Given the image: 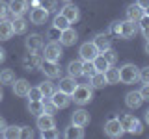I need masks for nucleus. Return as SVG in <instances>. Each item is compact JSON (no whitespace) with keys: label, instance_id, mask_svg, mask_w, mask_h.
Masks as SVG:
<instances>
[{"label":"nucleus","instance_id":"f03ea898","mask_svg":"<svg viewBox=\"0 0 149 139\" xmlns=\"http://www.w3.org/2000/svg\"><path fill=\"white\" fill-rule=\"evenodd\" d=\"M91 98H93L91 85H77L74 91L71 93V100H74V104H78V106L90 104Z\"/></svg>","mask_w":149,"mask_h":139},{"label":"nucleus","instance_id":"7ed1b4c3","mask_svg":"<svg viewBox=\"0 0 149 139\" xmlns=\"http://www.w3.org/2000/svg\"><path fill=\"white\" fill-rule=\"evenodd\" d=\"M138 80V67L132 63H125L119 69V82L121 83H134Z\"/></svg>","mask_w":149,"mask_h":139},{"label":"nucleus","instance_id":"4d7b16f0","mask_svg":"<svg viewBox=\"0 0 149 139\" xmlns=\"http://www.w3.org/2000/svg\"><path fill=\"white\" fill-rule=\"evenodd\" d=\"M143 13H146V15H149V6H147L146 9H143Z\"/></svg>","mask_w":149,"mask_h":139},{"label":"nucleus","instance_id":"5fc2aeb1","mask_svg":"<svg viewBox=\"0 0 149 139\" xmlns=\"http://www.w3.org/2000/svg\"><path fill=\"white\" fill-rule=\"evenodd\" d=\"M146 122H147V124H149V109H147V111H146Z\"/></svg>","mask_w":149,"mask_h":139},{"label":"nucleus","instance_id":"9b49d317","mask_svg":"<svg viewBox=\"0 0 149 139\" xmlns=\"http://www.w3.org/2000/svg\"><path fill=\"white\" fill-rule=\"evenodd\" d=\"M47 19H49V11H47L45 8H41V6L32 8V11H30V21H32V24H45Z\"/></svg>","mask_w":149,"mask_h":139},{"label":"nucleus","instance_id":"0eeeda50","mask_svg":"<svg viewBox=\"0 0 149 139\" xmlns=\"http://www.w3.org/2000/svg\"><path fill=\"white\" fill-rule=\"evenodd\" d=\"M39 69L45 72V76H49V78H58L60 72H62L58 61H49V59H43L41 65H39Z\"/></svg>","mask_w":149,"mask_h":139},{"label":"nucleus","instance_id":"4be33fe9","mask_svg":"<svg viewBox=\"0 0 149 139\" xmlns=\"http://www.w3.org/2000/svg\"><path fill=\"white\" fill-rule=\"evenodd\" d=\"M90 80H91L90 85H91V87H95V89H102L104 85H108L104 72H101V71H97L95 74H93V76H90Z\"/></svg>","mask_w":149,"mask_h":139},{"label":"nucleus","instance_id":"79ce46f5","mask_svg":"<svg viewBox=\"0 0 149 139\" xmlns=\"http://www.w3.org/2000/svg\"><path fill=\"white\" fill-rule=\"evenodd\" d=\"M138 80H142V83H149V67H143L138 72Z\"/></svg>","mask_w":149,"mask_h":139},{"label":"nucleus","instance_id":"ea45409f","mask_svg":"<svg viewBox=\"0 0 149 139\" xmlns=\"http://www.w3.org/2000/svg\"><path fill=\"white\" fill-rule=\"evenodd\" d=\"M19 137H22V139L34 137V130H32L30 126H21V133H19Z\"/></svg>","mask_w":149,"mask_h":139},{"label":"nucleus","instance_id":"393cba45","mask_svg":"<svg viewBox=\"0 0 149 139\" xmlns=\"http://www.w3.org/2000/svg\"><path fill=\"white\" fill-rule=\"evenodd\" d=\"M93 43H95V46L99 48V52H102V50H106V48L112 46V41L108 39V35H104V34H99L95 39H93Z\"/></svg>","mask_w":149,"mask_h":139},{"label":"nucleus","instance_id":"f3484780","mask_svg":"<svg viewBox=\"0 0 149 139\" xmlns=\"http://www.w3.org/2000/svg\"><path fill=\"white\" fill-rule=\"evenodd\" d=\"M13 37V26H11V21L8 19H2L0 21V41H8Z\"/></svg>","mask_w":149,"mask_h":139},{"label":"nucleus","instance_id":"9d476101","mask_svg":"<svg viewBox=\"0 0 149 139\" xmlns=\"http://www.w3.org/2000/svg\"><path fill=\"white\" fill-rule=\"evenodd\" d=\"M138 32V24L134 21H125L119 24V35L123 37V39H130V37H134Z\"/></svg>","mask_w":149,"mask_h":139},{"label":"nucleus","instance_id":"dca6fc26","mask_svg":"<svg viewBox=\"0 0 149 139\" xmlns=\"http://www.w3.org/2000/svg\"><path fill=\"white\" fill-rule=\"evenodd\" d=\"M142 102H143V98H142V95H140V91H130V93L125 95V104H127L129 108H132V109L140 108Z\"/></svg>","mask_w":149,"mask_h":139},{"label":"nucleus","instance_id":"a19ab883","mask_svg":"<svg viewBox=\"0 0 149 139\" xmlns=\"http://www.w3.org/2000/svg\"><path fill=\"white\" fill-rule=\"evenodd\" d=\"M39 6H41V8H45L47 11L50 13V11H54V9H56V0H41Z\"/></svg>","mask_w":149,"mask_h":139},{"label":"nucleus","instance_id":"b1692460","mask_svg":"<svg viewBox=\"0 0 149 139\" xmlns=\"http://www.w3.org/2000/svg\"><path fill=\"white\" fill-rule=\"evenodd\" d=\"M67 72H69L71 78H74V80H77L78 76H82V61H78V59L71 61L67 65Z\"/></svg>","mask_w":149,"mask_h":139},{"label":"nucleus","instance_id":"f257e3e1","mask_svg":"<svg viewBox=\"0 0 149 139\" xmlns=\"http://www.w3.org/2000/svg\"><path fill=\"white\" fill-rule=\"evenodd\" d=\"M119 122H121V126H123L125 132H129V133H136V136H140V133L143 132V126H142V122L134 117V115H129V113H123V115H119Z\"/></svg>","mask_w":149,"mask_h":139},{"label":"nucleus","instance_id":"423d86ee","mask_svg":"<svg viewBox=\"0 0 149 139\" xmlns=\"http://www.w3.org/2000/svg\"><path fill=\"white\" fill-rule=\"evenodd\" d=\"M104 133L108 137H121L125 133V130L123 126H121V122H119V119H110V120H106V124H104Z\"/></svg>","mask_w":149,"mask_h":139},{"label":"nucleus","instance_id":"473e14b6","mask_svg":"<svg viewBox=\"0 0 149 139\" xmlns=\"http://www.w3.org/2000/svg\"><path fill=\"white\" fill-rule=\"evenodd\" d=\"M13 80H15V72L11 69L0 71V83H13Z\"/></svg>","mask_w":149,"mask_h":139},{"label":"nucleus","instance_id":"39448f33","mask_svg":"<svg viewBox=\"0 0 149 139\" xmlns=\"http://www.w3.org/2000/svg\"><path fill=\"white\" fill-rule=\"evenodd\" d=\"M78 54H80V58H82V61H93V59L99 56V48L95 46V43H84L80 45V50H78Z\"/></svg>","mask_w":149,"mask_h":139},{"label":"nucleus","instance_id":"6ab92c4d","mask_svg":"<svg viewBox=\"0 0 149 139\" xmlns=\"http://www.w3.org/2000/svg\"><path fill=\"white\" fill-rule=\"evenodd\" d=\"M28 91H30V83L28 80H13V93H15L17 96H26Z\"/></svg>","mask_w":149,"mask_h":139},{"label":"nucleus","instance_id":"13d9d810","mask_svg":"<svg viewBox=\"0 0 149 139\" xmlns=\"http://www.w3.org/2000/svg\"><path fill=\"white\" fill-rule=\"evenodd\" d=\"M63 2H71V0H63Z\"/></svg>","mask_w":149,"mask_h":139},{"label":"nucleus","instance_id":"de8ad7c7","mask_svg":"<svg viewBox=\"0 0 149 139\" xmlns=\"http://www.w3.org/2000/svg\"><path fill=\"white\" fill-rule=\"evenodd\" d=\"M142 35L149 41V26H143V28H142Z\"/></svg>","mask_w":149,"mask_h":139},{"label":"nucleus","instance_id":"58836bf2","mask_svg":"<svg viewBox=\"0 0 149 139\" xmlns=\"http://www.w3.org/2000/svg\"><path fill=\"white\" fill-rule=\"evenodd\" d=\"M9 15H11V11H9L8 4L4 2V0H0V21H2V19H8Z\"/></svg>","mask_w":149,"mask_h":139},{"label":"nucleus","instance_id":"72a5a7b5","mask_svg":"<svg viewBox=\"0 0 149 139\" xmlns=\"http://www.w3.org/2000/svg\"><path fill=\"white\" fill-rule=\"evenodd\" d=\"M93 65H95V69H97V71H101V72H104L106 69L110 67V63H108V61H106V59L101 56V52H99V56H97L95 59H93Z\"/></svg>","mask_w":149,"mask_h":139},{"label":"nucleus","instance_id":"1a4fd4ad","mask_svg":"<svg viewBox=\"0 0 149 139\" xmlns=\"http://www.w3.org/2000/svg\"><path fill=\"white\" fill-rule=\"evenodd\" d=\"M77 41H78L77 30H73L71 26L65 28V30H62V34H60V45H63V46H73Z\"/></svg>","mask_w":149,"mask_h":139},{"label":"nucleus","instance_id":"8fccbe9b","mask_svg":"<svg viewBox=\"0 0 149 139\" xmlns=\"http://www.w3.org/2000/svg\"><path fill=\"white\" fill-rule=\"evenodd\" d=\"M8 124H6V120H4V117H0V133L4 132V128H6Z\"/></svg>","mask_w":149,"mask_h":139},{"label":"nucleus","instance_id":"bb28decb","mask_svg":"<svg viewBox=\"0 0 149 139\" xmlns=\"http://www.w3.org/2000/svg\"><path fill=\"white\" fill-rule=\"evenodd\" d=\"M41 61H43V59L41 58H37V56L32 52V54H28L24 59H22V63H24V67H26V71H30L32 67H39L41 65Z\"/></svg>","mask_w":149,"mask_h":139},{"label":"nucleus","instance_id":"4468645a","mask_svg":"<svg viewBox=\"0 0 149 139\" xmlns=\"http://www.w3.org/2000/svg\"><path fill=\"white\" fill-rule=\"evenodd\" d=\"M26 48L30 50V52H37V50L43 48V37L39 34H32L26 37Z\"/></svg>","mask_w":149,"mask_h":139},{"label":"nucleus","instance_id":"6e6d98bb","mask_svg":"<svg viewBox=\"0 0 149 139\" xmlns=\"http://www.w3.org/2000/svg\"><path fill=\"white\" fill-rule=\"evenodd\" d=\"M146 54L149 56V41H147V43H146Z\"/></svg>","mask_w":149,"mask_h":139},{"label":"nucleus","instance_id":"e433bc0d","mask_svg":"<svg viewBox=\"0 0 149 139\" xmlns=\"http://www.w3.org/2000/svg\"><path fill=\"white\" fill-rule=\"evenodd\" d=\"M41 137L43 139H56V137H60V132L54 128H47V130H41Z\"/></svg>","mask_w":149,"mask_h":139},{"label":"nucleus","instance_id":"20e7f679","mask_svg":"<svg viewBox=\"0 0 149 139\" xmlns=\"http://www.w3.org/2000/svg\"><path fill=\"white\" fill-rule=\"evenodd\" d=\"M62 45L56 43V41H50L49 45L43 48V59H49V61H60L62 59Z\"/></svg>","mask_w":149,"mask_h":139},{"label":"nucleus","instance_id":"412c9836","mask_svg":"<svg viewBox=\"0 0 149 139\" xmlns=\"http://www.w3.org/2000/svg\"><path fill=\"white\" fill-rule=\"evenodd\" d=\"M65 137L67 139H82L84 137V126L71 124L69 128H65Z\"/></svg>","mask_w":149,"mask_h":139},{"label":"nucleus","instance_id":"a878e982","mask_svg":"<svg viewBox=\"0 0 149 139\" xmlns=\"http://www.w3.org/2000/svg\"><path fill=\"white\" fill-rule=\"evenodd\" d=\"M11 26H13V34H24L26 28H28V22L22 17H13Z\"/></svg>","mask_w":149,"mask_h":139},{"label":"nucleus","instance_id":"a18cd8bd","mask_svg":"<svg viewBox=\"0 0 149 139\" xmlns=\"http://www.w3.org/2000/svg\"><path fill=\"white\" fill-rule=\"evenodd\" d=\"M140 95L143 100H149V83H143V87L140 89Z\"/></svg>","mask_w":149,"mask_h":139},{"label":"nucleus","instance_id":"aec40b11","mask_svg":"<svg viewBox=\"0 0 149 139\" xmlns=\"http://www.w3.org/2000/svg\"><path fill=\"white\" fill-rule=\"evenodd\" d=\"M142 17H143V9L140 8L138 4H130V6L127 8V19H129V21L138 22Z\"/></svg>","mask_w":149,"mask_h":139},{"label":"nucleus","instance_id":"ddd939ff","mask_svg":"<svg viewBox=\"0 0 149 139\" xmlns=\"http://www.w3.org/2000/svg\"><path fill=\"white\" fill-rule=\"evenodd\" d=\"M62 15L73 24V22H77L78 19H80V11H78V8L74 6V4H69V2H67V4L62 8Z\"/></svg>","mask_w":149,"mask_h":139},{"label":"nucleus","instance_id":"c85d7f7f","mask_svg":"<svg viewBox=\"0 0 149 139\" xmlns=\"http://www.w3.org/2000/svg\"><path fill=\"white\" fill-rule=\"evenodd\" d=\"M104 76L108 83H119V69H114V65H110L104 71Z\"/></svg>","mask_w":149,"mask_h":139},{"label":"nucleus","instance_id":"f704fd0d","mask_svg":"<svg viewBox=\"0 0 149 139\" xmlns=\"http://www.w3.org/2000/svg\"><path fill=\"white\" fill-rule=\"evenodd\" d=\"M97 72L95 65H93V61H82V76H93V74Z\"/></svg>","mask_w":149,"mask_h":139},{"label":"nucleus","instance_id":"2eb2a0df","mask_svg":"<svg viewBox=\"0 0 149 139\" xmlns=\"http://www.w3.org/2000/svg\"><path fill=\"white\" fill-rule=\"evenodd\" d=\"M71 120H73V124L86 126V124H90V113L86 109H74L73 115H71Z\"/></svg>","mask_w":149,"mask_h":139},{"label":"nucleus","instance_id":"37998d69","mask_svg":"<svg viewBox=\"0 0 149 139\" xmlns=\"http://www.w3.org/2000/svg\"><path fill=\"white\" fill-rule=\"evenodd\" d=\"M43 108H45V113H49V115H54L56 109H58V108L52 104V100H50V102H43Z\"/></svg>","mask_w":149,"mask_h":139},{"label":"nucleus","instance_id":"a211bd4d","mask_svg":"<svg viewBox=\"0 0 149 139\" xmlns=\"http://www.w3.org/2000/svg\"><path fill=\"white\" fill-rule=\"evenodd\" d=\"M56 122H54V115H49V113H41L37 115V128L39 130H47V128H54Z\"/></svg>","mask_w":149,"mask_h":139},{"label":"nucleus","instance_id":"c9c22d12","mask_svg":"<svg viewBox=\"0 0 149 139\" xmlns=\"http://www.w3.org/2000/svg\"><path fill=\"white\" fill-rule=\"evenodd\" d=\"M101 56H102V58H104L110 65H114L116 61H118V54H116V50H112V46H110V48H106V50H102Z\"/></svg>","mask_w":149,"mask_h":139},{"label":"nucleus","instance_id":"cd10ccee","mask_svg":"<svg viewBox=\"0 0 149 139\" xmlns=\"http://www.w3.org/2000/svg\"><path fill=\"white\" fill-rule=\"evenodd\" d=\"M28 111H30V115H41L45 113V108H43V100H30V104H28Z\"/></svg>","mask_w":149,"mask_h":139},{"label":"nucleus","instance_id":"7c9ffc66","mask_svg":"<svg viewBox=\"0 0 149 139\" xmlns=\"http://www.w3.org/2000/svg\"><path fill=\"white\" fill-rule=\"evenodd\" d=\"M39 89H41V93H43V98H50V96H52V93L56 91L52 82H43V83H39Z\"/></svg>","mask_w":149,"mask_h":139},{"label":"nucleus","instance_id":"2f4dec72","mask_svg":"<svg viewBox=\"0 0 149 139\" xmlns=\"http://www.w3.org/2000/svg\"><path fill=\"white\" fill-rule=\"evenodd\" d=\"M69 24H71V22H69L67 19L62 15V13H60V15H56V17H54V22H52V26H54V28H58L60 32L65 30V28H69Z\"/></svg>","mask_w":149,"mask_h":139},{"label":"nucleus","instance_id":"49530a36","mask_svg":"<svg viewBox=\"0 0 149 139\" xmlns=\"http://www.w3.org/2000/svg\"><path fill=\"white\" fill-rule=\"evenodd\" d=\"M136 4H138V6H140V8H142V9H146V8L149 6V0H138V2H136Z\"/></svg>","mask_w":149,"mask_h":139},{"label":"nucleus","instance_id":"09e8293b","mask_svg":"<svg viewBox=\"0 0 149 139\" xmlns=\"http://www.w3.org/2000/svg\"><path fill=\"white\" fill-rule=\"evenodd\" d=\"M119 24H121V22H114V26H112V32L118 34V35H119Z\"/></svg>","mask_w":149,"mask_h":139},{"label":"nucleus","instance_id":"6e6552de","mask_svg":"<svg viewBox=\"0 0 149 139\" xmlns=\"http://www.w3.org/2000/svg\"><path fill=\"white\" fill-rule=\"evenodd\" d=\"M50 100H52V104H54L58 109H63V108H67V106L71 104V95H67V93H63V91L58 89V91L52 93Z\"/></svg>","mask_w":149,"mask_h":139},{"label":"nucleus","instance_id":"864d4df0","mask_svg":"<svg viewBox=\"0 0 149 139\" xmlns=\"http://www.w3.org/2000/svg\"><path fill=\"white\" fill-rule=\"evenodd\" d=\"M2 98H4V91H2V85H0V102H2Z\"/></svg>","mask_w":149,"mask_h":139},{"label":"nucleus","instance_id":"c756f323","mask_svg":"<svg viewBox=\"0 0 149 139\" xmlns=\"http://www.w3.org/2000/svg\"><path fill=\"white\" fill-rule=\"evenodd\" d=\"M19 133H21V126H15V124H13V126H6V128H4L2 136L6 139H17Z\"/></svg>","mask_w":149,"mask_h":139},{"label":"nucleus","instance_id":"c03bdc74","mask_svg":"<svg viewBox=\"0 0 149 139\" xmlns=\"http://www.w3.org/2000/svg\"><path fill=\"white\" fill-rule=\"evenodd\" d=\"M60 34H62V32L58 30V28H50L49 32H47V35H49V39H52V41H56V39H60Z\"/></svg>","mask_w":149,"mask_h":139},{"label":"nucleus","instance_id":"4c0bfd02","mask_svg":"<svg viewBox=\"0 0 149 139\" xmlns=\"http://www.w3.org/2000/svg\"><path fill=\"white\" fill-rule=\"evenodd\" d=\"M26 96L30 100H43V93H41L39 87H30V91H28Z\"/></svg>","mask_w":149,"mask_h":139},{"label":"nucleus","instance_id":"3c124183","mask_svg":"<svg viewBox=\"0 0 149 139\" xmlns=\"http://www.w3.org/2000/svg\"><path fill=\"white\" fill-rule=\"evenodd\" d=\"M4 59H6V50H4L2 46H0V63H2Z\"/></svg>","mask_w":149,"mask_h":139},{"label":"nucleus","instance_id":"5701e85b","mask_svg":"<svg viewBox=\"0 0 149 139\" xmlns=\"http://www.w3.org/2000/svg\"><path fill=\"white\" fill-rule=\"evenodd\" d=\"M74 87H77V82H74V78H62L60 80V91L67 93V95H71V93L74 91Z\"/></svg>","mask_w":149,"mask_h":139},{"label":"nucleus","instance_id":"f8f14e48","mask_svg":"<svg viewBox=\"0 0 149 139\" xmlns=\"http://www.w3.org/2000/svg\"><path fill=\"white\" fill-rule=\"evenodd\" d=\"M8 8H9V11H11L15 17H22L28 11V2L26 0H9Z\"/></svg>","mask_w":149,"mask_h":139},{"label":"nucleus","instance_id":"603ef678","mask_svg":"<svg viewBox=\"0 0 149 139\" xmlns=\"http://www.w3.org/2000/svg\"><path fill=\"white\" fill-rule=\"evenodd\" d=\"M39 4H41V0H32V4H30V6H32V8H37Z\"/></svg>","mask_w":149,"mask_h":139}]
</instances>
